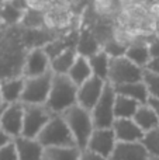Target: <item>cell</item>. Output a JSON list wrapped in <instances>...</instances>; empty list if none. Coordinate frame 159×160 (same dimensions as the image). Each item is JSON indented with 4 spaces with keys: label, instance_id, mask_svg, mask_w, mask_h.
Segmentation results:
<instances>
[{
    "label": "cell",
    "instance_id": "4",
    "mask_svg": "<svg viewBox=\"0 0 159 160\" xmlns=\"http://www.w3.org/2000/svg\"><path fill=\"white\" fill-rule=\"evenodd\" d=\"M38 142L44 148H70L76 146L73 135L66 125L62 115L55 114L49 119L44 129L37 136Z\"/></svg>",
    "mask_w": 159,
    "mask_h": 160
},
{
    "label": "cell",
    "instance_id": "37",
    "mask_svg": "<svg viewBox=\"0 0 159 160\" xmlns=\"http://www.w3.org/2000/svg\"><path fill=\"white\" fill-rule=\"evenodd\" d=\"M3 102V98H2V93H0V104Z\"/></svg>",
    "mask_w": 159,
    "mask_h": 160
},
{
    "label": "cell",
    "instance_id": "7",
    "mask_svg": "<svg viewBox=\"0 0 159 160\" xmlns=\"http://www.w3.org/2000/svg\"><path fill=\"white\" fill-rule=\"evenodd\" d=\"M54 115L55 114L45 104H24V122L21 136L37 139L39 132Z\"/></svg>",
    "mask_w": 159,
    "mask_h": 160
},
{
    "label": "cell",
    "instance_id": "36",
    "mask_svg": "<svg viewBox=\"0 0 159 160\" xmlns=\"http://www.w3.org/2000/svg\"><path fill=\"white\" fill-rule=\"evenodd\" d=\"M155 37H156V38L159 39V28H158V31H156V35H155Z\"/></svg>",
    "mask_w": 159,
    "mask_h": 160
},
{
    "label": "cell",
    "instance_id": "13",
    "mask_svg": "<svg viewBox=\"0 0 159 160\" xmlns=\"http://www.w3.org/2000/svg\"><path fill=\"white\" fill-rule=\"evenodd\" d=\"M113 131L117 142H141L145 135L142 129L135 124L132 118H117L113 124Z\"/></svg>",
    "mask_w": 159,
    "mask_h": 160
},
{
    "label": "cell",
    "instance_id": "14",
    "mask_svg": "<svg viewBox=\"0 0 159 160\" xmlns=\"http://www.w3.org/2000/svg\"><path fill=\"white\" fill-rule=\"evenodd\" d=\"M110 160H152V156L141 142H117Z\"/></svg>",
    "mask_w": 159,
    "mask_h": 160
},
{
    "label": "cell",
    "instance_id": "31",
    "mask_svg": "<svg viewBox=\"0 0 159 160\" xmlns=\"http://www.w3.org/2000/svg\"><path fill=\"white\" fill-rule=\"evenodd\" d=\"M149 53H151V59L159 58V39L156 37H154L149 42Z\"/></svg>",
    "mask_w": 159,
    "mask_h": 160
},
{
    "label": "cell",
    "instance_id": "38",
    "mask_svg": "<svg viewBox=\"0 0 159 160\" xmlns=\"http://www.w3.org/2000/svg\"><path fill=\"white\" fill-rule=\"evenodd\" d=\"M152 160H159V158H152Z\"/></svg>",
    "mask_w": 159,
    "mask_h": 160
},
{
    "label": "cell",
    "instance_id": "29",
    "mask_svg": "<svg viewBox=\"0 0 159 160\" xmlns=\"http://www.w3.org/2000/svg\"><path fill=\"white\" fill-rule=\"evenodd\" d=\"M0 160H18L16 145H14L13 141L0 149Z\"/></svg>",
    "mask_w": 159,
    "mask_h": 160
},
{
    "label": "cell",
    "instance_id": "11",
    "mask_svg": "<svg viewBox=\"0 0 159 160\" xmlns=\"http://www.w3.org/2000/svg\"><path fill=\"white\" fill-rule=\"evenodd\" d=\"M106 83V80L92 76L83 84H80L78 87V105L87 111H92L103 94Z\"/></svg>",
    "mask_w": 159,
    "mask_h": 160
},
{
    "label": "cell",
    "instance_id": "39",
    "mask_svg": "<svg viewBox=\"0 0 159 160\" xmlns=\"http://www.w3.org/2000/svg\"><path fill=\"white\" fill-rule=\"evenodd\" d=\"M158 28H159V25H158Z\"/></svg>",
    "mask_w": 159,
    "mask_h": 160
},
{
    "label": "cell",
    "instance_id": "10",
    "mask_svg": "<svg viewBox=\"0 0 159 160\" xmlns=\"http://www.w3.org/2000/svg\"><path fill=\"white\" fill-rule=\"evenodd\" d=\"M51 70V58L44 49V47H34L30 48L27 52L24 62L23 76L24 78H34L39 76Z\"/></svg>",
    "mask_w": 159,
    "mask_h": 160
},
{
    "label": "cell",
    "instance_id": "6",
    "mask_svg": "<svg viewBox=\"0 0 159 160\" xmlns=\"http://www.w3.org/2000/svg\"><path fill=\"white\" fill-rule=\"evenodd\" d=\"M115 97H117V93H115L114 86L107 82L106 87L103 90V94L99 98L97 104L90 111L95 128H99V129H101V128H113V124L115 121V115H114Z\"/></svg>",
    "mask_w": 159,
    "mask_h": 160
},
{
    "label": "cell",
    "instance_id": "16",
    "mask_svg": "<svg viewBox=\"0 0 159 160\" xmlns=\"http://www.w3.org/2000/svg\"><path fill=\"white\" fill-rule=\"evenodd\" d=\"M25 78H11L0 80V93H2L3 102L6 104H14V102H21V96L24 91Z\"/></svg>",
    "mask_w": 159,
    "mask_h": 160
},
{
    "label": "cell",
    "instance_id": "24",
    "mask_svg": "<svg viewBox=\"0 0 159 160\" xmlns=\"http://www.w3.org/2000/svg\"><path fill=\"white\" fill-rule=\"evenodd\" d=\"M140 102L135 101L132 98H128L126 96H120L117 94L115 97V102H114V115L115 119L117 118H132L137 112Z\"/></svg>",
    "mask_w": 159,
    "mask_h": 160
},
{
    "label": "cell",
    "instance_id": "34",
    "mask_svg": "<svg viewBox=\"0 0 159 160\" xmlns=\"http://www.w3.org/2000/svg\"><path fill=\"white\" fill-rule=\"evenodd\" d=\"M11 141H13V139H11L3 129H0V149H2V148H4L6 145H8Z\"/></svg>",
    "mask_w": 159,
    "mask_h": 160
},
{
    "label": "cell",
    "instance_id": "3",
    "mask_svg": "<svg viewBox=\"0 0 159 160\" xmlns=\"http://www.w3.org/2000/svg\"><path fill=\"white\" fill-rule=\"evenodd\" d=\"M61 115L65 119L66 125L69 127L70 132H72L76 148H79L80 150H85L87 148L90 135L95 131L92 112L82 108L80 105L75 104L70 108H68L66 111H64Z\"/></svg>",
    "mask_w": 159,
    "mask_h": 160
},
{
    "label": "cell",
    "instance_id": "21",
    "mask_svg": "<svg viewBox=\"0 0 159 160\" xmlns=\"http://www.w3.org/2000/svg\"><path fill=\"white\" fill-rule=\"evenodd\" d=\"M68 76H69V79L72 80L78 87L80 84H83L86 80H89L93 76L92 68H90V63H89V59L85 58V56L78 55L75 63L72 65L70 70L68 72Z\"/></svg>",
    "mask_w": 159,
    "mask_h": 160
},
{
    "label": "cell",
    "instance_id": "15",
    "mask_svg": "<svg viewBox=\"0 0 159 160\" xmlns=\"http://www.w3.org/2000/svg\"><path fill=\"white\" fill-rule=\"evenodd\" d=\"M17 149L18 160H42L44 159V149L38 139L34 138H25V136H18L13 139Z\"/></svg>",
    "mask_w": 159,
    "mask_h": 160
},
{
    "label": "cell",
    "instance_id": "22",
    "mask_svg": "<svg viewBox=\"0 0 159 160\" xmlns=\"http://www.w3.org/2000/svg\"><path fill=\"white\" fill-rule=\"evenodd\" d=\"M132 119H134L135 124H137L144 132H148V131L159 127L158 115L155 114V111L152 110L148 104H141L140 107H138L135 115L132 117Z\"/></svg>",
    "mask_w": 159,
    "mask_h": 160
},
{
    "label": "cell",
    "instance_id": "26",
    "mask_svg": "<svg viewBox=\"0 0 159 160\" xmlns=\"http://www.w3.org/2000/svg\"><path fill=\"white\" fill-rule=\"evenodd\" d=\"M141 143L145 146L152 158H159V127L145 132Z\"/></svg>",
    "mask_w": 159,
    "mask_h": 160
},
{
    "label": "cell",
    "instance_id": "27",
    "mask_svg": "<svg viewBox=\"0 0 159 160\" xmlns=\"http://www.w3.org/2000/svg\"><path fill=\"white\" fill-rule=\"evenodd\" d=\"M127 48H128V44L124 41H120L114 37L110 41H107L106 44L103 45L101 49L106 51L107 53L110 55V58H117V56H124L127 52Z\"/></svg>",
    "mask_w": 159,
    "mask_h": 160
},
{
    "label": "cell",
    "instance_id": "23",
    "mask_svg": "<svg viewBox=\"0 0 159 160\" xmlns=\"http://www.w3.org/2000/svg\"><path fill=\"white\" fill-rule=\"evenodd\" d=\"M89 59L90 68H92V73L96 78H100L107 82V78H109V69H110V55L106 52V51L100 49L97 53L92 55Z\"/></svg>",
    "mask_w": 159,
    "mask_h": 160
},
{
    "label": "cell",
    "instance_id": "2",
    "mask_svg": "<svg viewBox=\"0 0 159 160\" xmlns=\"http://www.w3.org/2000/svg\"><path fill=\"white\" fill-rule=\"evenodd\" d=\"M75 104H78V86L69 79L68 75L54 73L52 86L45 105L54 114L61 115L64 111Z\"/></svg>",
    "mask_w": 159,
    "mask_h": 160
},
{
    "label": "cell",
    "instance_id": "30",
    "mask_svg": "<svg viewBox=\"0 0 159 160\" xmlns=\"http://www.w3.org/2000/svg\"><path fill=\"white\" fill-rule=\"evenodd\" d=\"M79 160H107V159H104L103 156L97 155V153L92 152V150H89V149H85L80 152Z\"/></svg>",
    "mask_w": 159,
    "mask_h": 160
},
{
    "label": "cell",
    "instance_id": "25",
    "mask_svg": "<svg viewBox=\"0 0 159 160\" xmlns=\"http://www.w3.org/2000/svg\"><path fill=\"white\" fill-rule=\"evenodd\" d=\"M82 150L76 146L70 148H45L42 160H79Z\"/></svg>",
    "mask_w": 159,
    "mask_h": 160
},
{
    "label": "cell",
    "instance_id": "28",
    "mask_svg": "<svg viewBox=\"0 0 159 160\" xmlns=\"http://www.w3.org/2000/svg\"><path fill=\"white\" fill-rule=\"evenodd\" d=\"M142 82H144V84L146 86L149 97L159 98V75L158 73H154L148 69H144Z\"/></svg>",
    "mask_w": 159,
    "mask_h": 160
},
{
    "label": "cell",
    "instance_id": "8",
    "mask_svg": "<svg viewBox=\"0 0 159 160\" xmlns=\"http://www.w3.org/2000/svg\"><path fill=\"white\" fill-rule=\"evenodd\" d=\"M52 70L34 78H25L24 91L21 96L23 104H47L51 86H52Z\"/></svg>",
    "mask_w": 159,
    "mask_h": 160
},
{
    "label": "cell",
    "instance_id": "18",
    "mask_svg": "<svg viewBox=\"0 0 159 160\" xmlns=\"http://www.w3.org/2000/svg\"><path fill=\"white\" fill-rule=\"evenodd\" d=\"M149 42L151 41H132L128 44L126 56L135 65L145 69L146 65L151 62V53H149Z\"/></svg>",
    "mask_w": 159,
    "mask_h": 160
},
{
    "label": "cell",
    "instance_id": "12",
    "mask_svg": "<svg viewBox=\"0 0 159 160\" xmlns=\"http://www.w3.org/2000/svg\"><path fill=\"white\" fill-rule=\"evenodd\" d=\"M23 122H24V104L14 102L7 104L2 118L0 129H3L11 139H16L23 135Z\"/></svg>",
    "mask_w": 159,
    "mask_h": 160
},
{
    "label": "cell",
    "instance_id": "5",
    "mask_svg": "<svg viewBox=\"0 0 159 160\" xmlns=\"http://www.w3.org/2000/svg\"><path fill=\"white\" fill-rule=\"evenodd\" d=\"M144 68L135 65L126 55L111 58L109 69V78L107 82L113 86H120L126 83L142 82Z\"/></svg>",
    "mask_w": 159,
    "mask_h": 160
},
{
    "label": "cell",
    "instance_id": "17",
    "mask_svg": "<svg viewBox=\"0 0 159 160\" xmlns=\"http://www.w3.org/2000/svg\"><path fill=\"white\" fill-rule=\"evenodd\" d=\"M101 49V45L99 39L95 37L90 28H82L79 30L78 42H76V52L78 55L90 58L92 55L97 53Z\"/></svg>",
    "mask_w": 159,
    "mask_h": 160
},
{
    "label": "cell",
    "instance_id": "1",
    "mask_svg": "<svg viewBox=\"0 0 159 160\" xmlns=\"http://www.w3.org/2000/svg\"><path fill=\"white\" fill-rule=\"evenodd\" d=\"M28 51L24 28L0 24V80L23 76Z\"/></svg>",
    "mask_w": 159,
    "mask_h": 160
},
{
    "label": "cell",
    "instance_id": "9",
    "mask_svg": "<svg viewBox=\"0 0 159 160\" xmlns=\"http://www.w3.org/2000/svg\"><path fill=\"white\" fill-rule=\"evenodd\" d=\"M115 146H117V138L114 135L113 128H101V129L95 128L93 133L90 135L89 142H87L86 149L110 160Z\"/></svg>",
    "mask_w": 159,
    "mask_h": 160
},
{
    "label": "cell",
    "instance_id": "33",
    "mask_svg": "<svg viewBox=\"0 0 159 160\" xmlns=\"http://www.w3.org/2000/svg\"><path fill=\"white\" fill-rule=\"evenodd\" d=\"M146 104H148L149 107H151L152 110L155 111V114H156L158 118H159V98H154V97H149L148 101H146Z\"/></svg>",
    "mask_w": 159,
    "mask_h": 160
},
{
    "label": "cell",
    "instance_id": "35",
    "mask_svg": "<svg viewBox=\"0 0 159 160\" xmlns=\"http://www.w3.org/2000/svg\"><path fill=\"white\" fill-rule=\"evenodd\" d=\"M6 108H7V104L2 102V104H0V124H2V118H3V114H4Z\"/></svg>",
    "mask_w": 159,
    "mask_h": 160
},
{
    "label": "cell",
    "instance_id": "32",
    "mask_svg": "<svg viewBox=\"0 0 159 160\" xmlns=\"http://www.w3.org/2000/svg\"><path fill=\"white\" fill-rule=\"evenodd\" d=\"M145 69H148V70H151V72L158 73V75H159V58L151 59V62H149V63L146 65Z\"/></svg>",
    "mask_w": 159,
    "mask_h": 160
},
{
    "label": "cell",
    "instance_id": "19",
    "mask_svg": "<svg viewBox=\"0 0 159 160\" xmlns=\"http://www.w3.org/2000/svg\"><path fill=\"white\" fill-rule=\"evenodd\" d=\"M115 93L120 96H126L128 98H132L135 101H138L140 104H146L149 98L146 86L144 84V82H135V83H126V84L114 86Z\"/></svg>",
    "mask_w": 159,
    "mask_h": 160
},
{
    "label": "cell",
    "instance_id": "20",
    "mask_svg": "<svg viewBox=\"0 0 159 160\" xmlns=\"http://www.w3.org/2000/svg\"><path fill=\"white\" fill-rule=\"evenodd\" d=\"M76 58H78L76 48H68L62 51L59 55H56L54 59H51V70L55 75H68Z\"/></svg>",
    "mask_w": 159,
    "mask_h": 160
}]
</instances>
